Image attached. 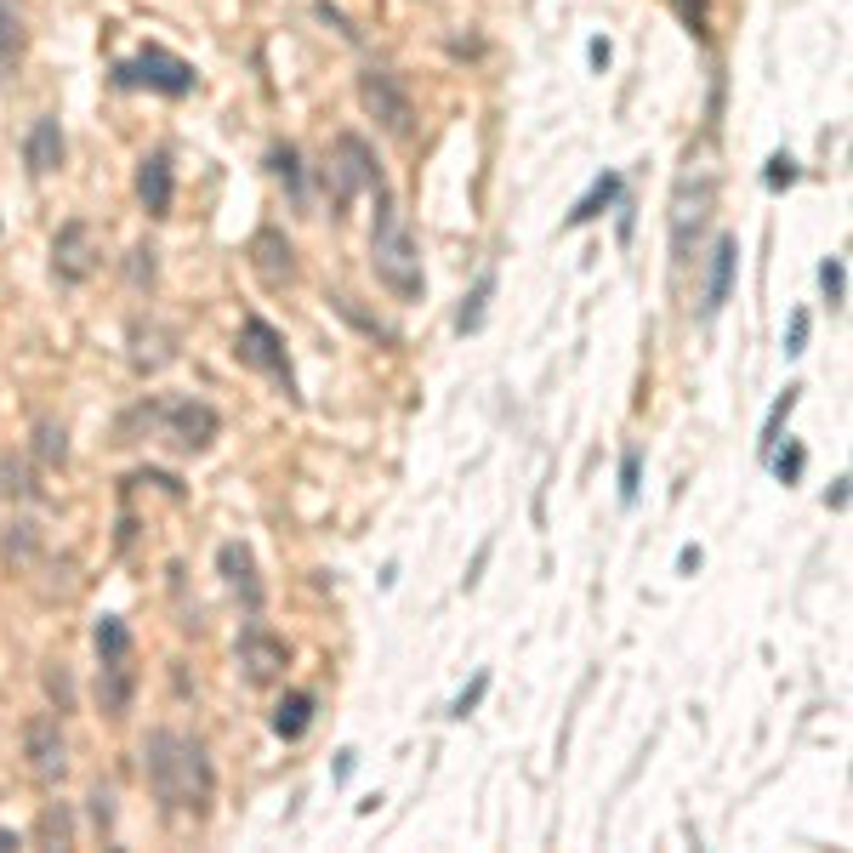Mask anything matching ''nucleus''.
<instances>
[{
    "instance_id": "37",
    "label": "nucleus",
    "mask_w": 853,
    "mask_h": 853,
    "mask_svg": "<svg viewBox=\"0 0 853 853\" xmlns=\"http://www.w3.org/2000/svg\"><path fill=\"white\" fill-rule=\"evenodd\" d=\"M825 507H831V513H847V478H836V484L825 489Z\"/></svg>"
},
{
    "instance_id": "6",
    "label": "nucleus",
    "mask_w": 853,
    "mask_h": 853,
    "mask_svg": "<svg viewBox=\"0 0 853 853\" xmlns=\"http://www.w3.org/2000/svg\"><path fill=\"white\" fill-rule=\"evenodd\" d=\"M359 103H365V115H370L387 137H410V131H416V103H410L405 80H398L393 69H365V75H359Z\"/></svg>"
},
{
    "instance_id": "13",
    "label": "nucleus",
    "mask_w": 853,
    "mask_h": 853,
    "mask_svg": "<svg viewBox=\"0 0 853 853\" xmlns=\"http://www.w3.org/2000/svg\"><path fill=\"white\" fill-rule=\"evenodd\" d=\"M177 359V330L171 325H160V319H137L131 325V370L137 376H160L166 365Z\"/></svg>"
},
{
    "instance_id": "25",
    "label": "nucleus",
    "mask_w": 853,
    "mask_h": 853,
    "mask_svg": "<svg viewBox=\"0 0 853 853\" xmlns=\"http://www.w3.org/2000/svg\"><path fill=\"white\" fill-rule=\"evenodd\" d=\"M268 166H274V177L290 188V199H296V206H302V155H296L290 142H279L274 155H268Z\"/></svg>"
},
{
    "instance_id": "36",
    "label": "nucleus",
    "mask_w": 853,
    "mask_h": 853,
    "mask_svg": "<svg viewBox=\"0 0 853 853\" xmlns=\"http://www.w3.org/2000/svg\"><path fill=\"white\" fill-rule=\"evenodd\" d=\"M683 7V18L694 23V34H706V0H677Z\"/></svg>"
},
{
    "instance_id": "11",
    "label": "nucleus",
    "mask_w": 853,
    "mask_h": 853,
    "mask_svg": "<svg viewBox=\"0 0 853 853\" xmlns=\"http://www.w3.org/2000/svg\"><path fill=\"white\" fill-rule=\"evenodd\" d=\"M250 268H257V279L268 290L296 285V250H290V239L279 228H257V234H250Z\"/></svg>"
},
{
    "instance_id": "42",
    "label": "nucleus",
    "mask_w": 853,
    "mask_h": 853,
    "mask_svg": "<svg viewBox=\"0 0 853 853\" xmlns=\"http://www.w3.org/2000/svg\"><path fill=\"white\" fill-rule=\"evenodd\" d=\"M7 847H23V836L18 831H0V853H7Z\"/></svg>"
},
{
    "instance_id": "9",
    "label": "nucleus",
    "mask_w": 853,
    "mask_h": 853,
    "mask_svg": "<svg viewBox=\"0 0 853 853\" xmlns=\"http://www.w3.org/2000/svg\"><path fill=\"white\" fill-rule=\"evenodd\" d=\"M160 433L177 444V449H188V456H199V449H211L217 444V433H222V416L206 405V398H171V405H160Z\"/></svg>"
},
{
    "instance_id": "19",
    "label": "nucleus",
    "mask_w": 853,
    "mask_h": 853,
    "mask_svg": "<svg viewBox=\"0 0 853 853\" xmlns=\"http://www.w3.org/2000/svg\"><path fill=\"white\" fill-rule=\"evenodd\" d=\"M621 171H604V177H597L581 199H575V206H569V217H564V228H586V222H597V217H604L609 206H615V199H621Z\"/></svg>"
},
{
    "instance_id": "1",
    "label": "nucleus",
    "mask_w": 853,
    "mask_h": 853,
    "mask_svg": "<svg viewBox=\"0 0 853 853\" xmlns=\"http://www.w3.org/2000/svg\"><path fill=\"white\" fill-rule=\"evenodd\" d=\"M142 774H148V791L166 814H182V820H206L211 802H217V768H211V751L177 734V728H155L142 740Z\"/></svg>"
},
{
    "instance_id": "34",
    "label": "nucleus",
    "mask_w": 853,
    "mask_h": 853,
    "mask_svg": "<svg viewBox=\"0 0 853 853\" xmlns=\"http://www.w3.org/2000/svg\"><path fill=\"white\" fill-rule=\"evenodd\" d=\"M109 802H115L109 791H91V820H97V831H109V825H115V809H109Z\"/></svg>"
},
{
    "instance_id": "10",
    "label": "nucleus",
    "mask_w": 853,
    "mask_h": 853,
    "mask_svg": "<svg viewBox=\"0 0 853 853\" xmlns=\"http://www.w3.org/2000/svg\"><path fill=\"white\" fill-rule=\"evenodd\" d=\"M97 262H103V239H97L91 222H63L58 239H52V279L58 285H86L97 274Z\"/></svg>"
},
{
    "instance_id": "33",
    "label": "nucleus",
    "mask_w": 853,
    "mask_h": 853,
    "mask_svg": "<svg viewBox=\"0 0 853 853\" xmlns=\"http://www.w3.org/2000/svg\"><path fill=\"white\" fill-rule=\"evenodd\" d=\"M40 836L69 842V814H63V809H46V814H40Z\"/></svg>"
},
{
    "instance_id": "26",
    "label": "nucleus",
    "mask_w": 853,
    "mask_h": 853,
    "mask_svg": "<svg viewBox=\"0 0 853 853\" xmlns=\"http://www.w3.org/2000/svg\"><path fill=\"white\" fill-rule=\"evenodd\" d=\"M820 285H825V302L842 308V302H847V262H842V257H825V262H820Z\"/></svg>"
},
{
    "instance_id": "3",
    "label": "nucleus",
    "mask_w": 853,
    "mask_h": 853,
    "mask_svg": "<svg viewBox=\"0 0 853 853\" xmlns=\"http://www.w3.org/2000/svg\"><path fill=\"white\" fill-rule=\"evenodd\" d=\"M115 86L131 91V86H148V91H160V97H188L199 86L194 63L166 52V46H142V52L131 63H115Z\"/></svg>"
},
{
    "instance_id": "2",
    "label": "nucleus",
    "mask_w": 853,
    "mask_h": 853,
    "mask_svg": "<svg viewBox=\"0 0 853 853\" xmlns=\"http://www.w3.org/2000/svg\"><path fill=\"white\" fill-rule=\"evenodd\" d=\"M370 274L381 279V290H393L398 302H421L427 296V274H421V250L416 234L398 211V199L387 182H376V217H370Z\"/></svg>"
},
{
    "instance_id": "12",
    "label": "nucleus",
    "mask_w": 853,
    "mask_h": 853,
    "mask_svg": "<svg viewBox=\"0 0 853 853\" xmlns=\"http://www.w3.org/2000/svg\"><path fill=\"white\" fill-rule=\"evenodd\" d=\"M734 268H740V239L734 234H717L712 245V262H706V296H700V319H717L728 290H734Z\"/></svg>"
},
{
    "instance_id": "41",
    "label": "nucleus",
    "mask_w": 853,
    "mask_h": 853,
    "mask_svg": "<svg viewBox=\"0 0 853 853\" xmlns=\"http://www.w3.org/2000/svg\"><path fill=\"white\" fill-rule=\"evenodd\" d=\"M586 58H592V69H609V40H592Z\"/></svg>"
},
{
    "instance_id": "39",
    "label": "nucleus",
    "mask_w": 853,
    "mask_h": 853,
    "mask_svg": "<svg viewBox=\"0 0 853 853\" xmlns=\"http://www.w3.org/2000/svg\"><path fill=\"white\" fill-rule=\"evenodd\" d=\"M354 757H359V751H336V785L354 780Z\"/></svg>"
},
{
    "instance_id": "4",
    "label": "nucleus",
    "mask_w": 853,
    "mask_h": 853,
    "mask_svg": "<svg viewBox=\"0 0 853 853\" xmlns=\"http://www.w3.org/2000/svg\"><path fill=\"white\" fill-rule=\"evenodd\" d=\"M234 354H239V365L274 376V387L290 398V405H302V393H296V370H290V354H285V336H279L268 319L250 314V319L239 325V347H234Z\"/></svg>"
},
{
    "instance_id": "23",
    "label": "nucleus",
    "mask_w": 853,
    "mask_h": 853,
    "mask_svg": "<svg viewBox=\"0 0 853 853\" xmlns=\"http://www.w3.org/2000/svg\"><path fill=\"white\" fill-rule=\"evenodd\" d=\"M796 398H802V387L791 381L780 398H774V410H768V421H763V438H757V456L768 462L774 456V444H780V433H785V421H791V410H796Z\"/></svg>"
},
{
    "instance_id": "29",
    "label": "nucleus",
    "mask_w": 853,
    "mask_h": 853,
    "mask_svg": "<svg viewBox=\"0 0 853 853\" xmlns=\"http://www.w3.org/2000/svg\"><path fill=\"white\" fill-rule=\"evenodd\" d=\"M796 177H802V166H796V155H785V148H780V155L768 160V171H763V182H768L774 194H780V188H791Z\"/></svg>"
},
{
    "instance_id": "14",
    "label": "nucleus",
    "mask_w": 853,
    "mask_h": 853,
    "mask_svg": "<svg viewBox=\"0 0 853 853\" xmlns=\"http://www.w3.org/2000/svg\"><path fill=\"white\" fill-rule=\"evenodd\" d=\"M137 199L148 217H171V199H177V171H171V155H142L137 160Z\"/></svg>"
},
{
    "instance_id": "27",
    "label": "nucleus",
    "mask_w": 853,
    "mask_h": 853,
    "mask_svg": "<svg viewBox=\"0 0 853 853\" xmlns=\"http://www.w3.org/2000/svg\"><path fill=\"white\" fill-rule=\"evenodd\" d=\"M46 694H52L58 717H63V712H75V683H69V672H63V666H46Z\"/></svg>"
},
{
    "instance_id": "24",
    "label": "nucleus",
    "mask_w": 853,
    "mask_h": 853,
    "mask_svg": "<svg viewBox=\"0 0 853 853\" xmlns=\"http://www.w3.org/2000/svg\"><path fill=\"white\" fill-rule=\"evenodd\" d=\"M489 296H495V274H484V279L473 285V296H467V302H462V314H456V330H462V336L484 330V314H489Z\"/></svg>"
},
{
    "instance_id": "38",
    "label": "nucleus",
    "mask_w": 853,
    "mask_h": 853,
    "mask_svg": "<svg viewBox=\"0 0 853 853\" xmlns=\"http://www.w3.org/2000/svg\"><path fill=\"white\" fill-rule=\"evenodd\" d=\"M7 40H18V18L0 7V58H7Z\"/></svg>"
},
{
    "instance_id": "32",
    "label": "nucleus",
    "mask_w": 853,
    "mask_h": 853,
    "mask_svg": "<svg viewBox=\"0 0 853 853\" xmlns=\"http://www.w3.org/2000/svg\"><path fill=\"white\" fill-rule=\"evenodd\" d=\"M796 354H809V314H791V330H785V359H796Z\"/></svg>"
},
{
    "instance_id": "35",
    "label": "nucleus",
    "mask_w": 853,
    "mask_h": 853,
    "mask_svg": "<svg viewBox=\"0 0 853 853\" xmlns=\"http://www.w3.org/2000/svg\"><path fill=\"white\" fill-rule=\"evenodd\" d=\"M131 279H137V285H155V250H148V245L137 250V262H131Z\"/></svg>"
},
{
    "instance_id": "40",
    "label": "nucleus",
    "mask_w": 853,
    "mask_h": 853,
    "mask_svg": "<svg viewBox=\"0 0 853 853\" xmlns=\"http://www.w3.org/2000/svg\"><path fill=\"white\" fill-rule=\"evenodd\" d=\"M700 564H706V558H700V546H683V552H677V569H683V575H694Z\"/></svg>"
},
{
    "instance_id": "30",
    "label": "nucleus",
    "mask_w": 853,
    "mask_h": 853,
    "mask_svg": "<svg viewBox=\"0 0 853 853\" xmlns=\"http://www.w3.org/2000/svg\"><path fill=\"white\" fill-rule=\"evenodd\" d=\"M484 694H489V672H478V677H473V683H467V688L456 694V706H449V717H473Z\"/></svg>"
},
{
    "instance_id": "22",
    "label": "nucleus",
    "mask_w": 853,
    "mask_h": 853,
    "mask_svg": "<svg viewBox=\"0 0 853 853\" xmlns=\"http://www.w3.org/2000/svg\"><path fill=\"white\" fill-rule=\"evenodd\" d=\"M34 462H40L46 473H58V467L69 462V433H63L58 421H34Z\"/></svg>"
},
{
    "instance_id": "20",
    "label": "nucleus",
    "mask_w": 853,
    "mask_h": 853,
    "mask_svg": "<svg viewBox=\"0 0 853 853\" xmlns=\"http://www.w3.org/2000/svg\"><path fill=\"white\" fill-rule=\"evenodd\" d=\"M314 712H319V700H314L308 688H290L279 706H274V734H279V740H302V734L314 728Z\"/></svg>"
},
{
    "instance_id": "28",
    "label": "nucleus",
    "mask_w": 853,
    "mask_h": 853,
    "mask_svg": "<svg viewBox=\"0 0 853 853\" xmlns=\"http://www.w3.org/2000/svg\"><path fill=\"white\" fill-rule=\"evenodd\" d=\"M768 462H774L780 484H796V478H802V462H809V456H802V444H785V449L774 444V456H768Z\"/></svg>"
},
{
    "instance_id": "15",
    "label": "nucleus",
    "mask_w": 853,
    "mask_h": 853,
    "mask_svg": "<svg viewBox=\"0 0 853 853\" xmlns=\"http://www.w3.org/2000/svg\"><path fill=\"white\" fill-rule=\"evenodd\" d=\"M217 569H222V581L239 592V604L257 615V609H262V575H257V558H250V546H245V540H222V546H217Z\"/></svg>"
},
{
    "instance_id": "7",
    "label": "nucleus",
    "mask_w": 853,
    "mask_h": 853,
    "mask_svg": "<svg viewBox=\"0 0 853 853\" xmlns=\"http://www.w3.org/2000/svg\"><path fill=\"white\" fill-rule=\"evenodd\" d=\"M376 182H381V166L370 155V142L359 131H336V142H330V199L336 206H354V199Z\"/></svg>"
},
{
    "instance_id": "17",
    "label": "nucleus",
    "mask_w": 853,
    "mask_h": 853,
    "mask_svg": "<svg viewBox=\"0 0 853 853\" xmlns=\"http://www.w3.org/2000/svg\"><path fill=\"white\" fill-rule=\"evenodd\" d=\"M137 700V666L126 661H97V712L103 717H126Z\"/></svg>"
},
{
    "instance_id": "16",
    "label": "nucleus",
    "mask_w": 853,
    "mask_h": 853,
    "mask_svg": "<svg viewBox=\"0 0 853 853\" xmlns=\"http://www.w3.org/2000/svg\"><path fill=\"white\" fill-rule=\"evenodd\" d=\"M712 199H717V182L706 177V182H683L677 188V206H672V250H677V262L688 257V228H700L706 222V211H712Z\"/></svg>"
},
{
    "instance_id": "5",
    "label": "nucleus",
    "mask_w": 853,
    "mask_h": 853,
    "mask_svg": "<svg viewBox=\"0 0 853 853\" xmlns=\"http://www.w3.org/2000/svg\"><path fill=\"white\" fill-rule=\"evenodd\" d=\"M234 661H239V677H245L250 688H268V683H279L285 666H290V643H285L268 621L250 615L245 632H239V643H234Z\"/></svg>"
},
{
    "instance_id": "18",
    "label": "nucleus",
    "mask_w": 853,
    "mask_h": 853,
    "mask_svg": "<svg viewBox=\"0 0 853 853\" xmlns=\"http://www.w3.org/2000/svg\"><path fill=\"white\" fill-rule=\"evenodd\" d=\"M23 160H29L34 177H52V171L63 166V126H58V115H40V120L29 126V137H23Z\"/></svg>"
},
{
    "instance_id": "31",
    "label": "nucleus",
    "mask_w": 853,
    "mask_h": 853,
    "mask_svg": "<svg viewBox=\"0 0 853 853\" xmlns=\"http://www.w3.org/2000/svg\"><path fill=\"white\" fill-rule=\"evenodd\" d=\"M637 478H643V456H637V449H626V456H621V507H632V500H637Z\"/></svg>"
},
{
    "instance_id": "21",
    "label": "nucleus",
    "mask_w": 853,
    "mask_h": 853,
    "mask_svg": "<svg viewBox=\"0 0 853 853\" xmlns=\"http://www.w3.org/2000/svg\"><path fill=\"white\" fill-rule=\"evenodd\" d=\"M91 648H97V661H126V655H131V626H126L120 615H97Z\"/></svg>"
},
{
    "instance_id": "8",
    "label": "nucleus",
    "mask_w": 853,
    "mask_h": 853,
    "mask_svg": "<svg viewBox=\"0 0 853 853\" xmlns=\"http://www.w3.org/2000/svg\"><path fill=\"white\" fill-rule=\"evenodd\" d=\"M23 757H29V774L40 785H63L69 780V740H63L58 712H34L23 723Z\"/></svg>"
}]
</instances>
